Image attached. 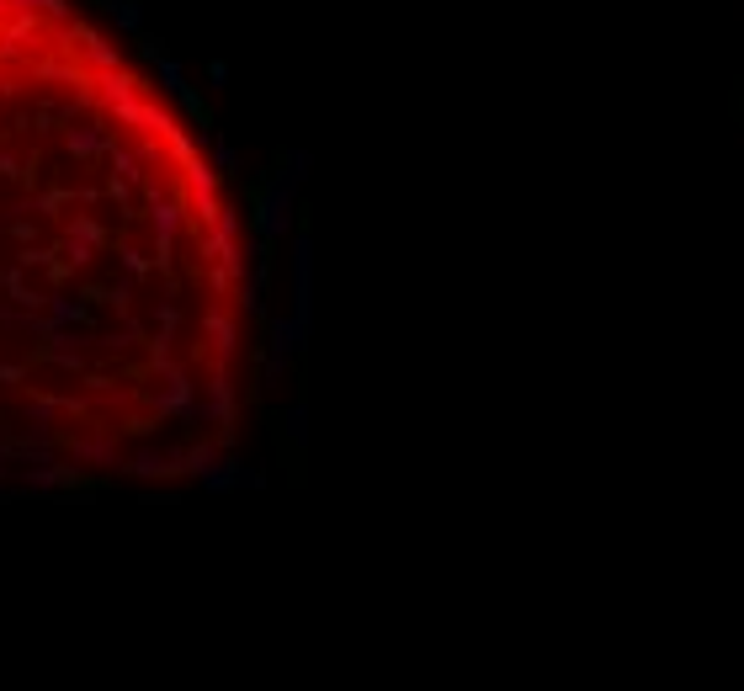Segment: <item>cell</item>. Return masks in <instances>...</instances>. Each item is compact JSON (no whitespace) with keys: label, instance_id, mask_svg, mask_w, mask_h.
Here are the masks:
<instances>
[{"label":"cell","instance_id":"6da1fadb","mask_svg":"<svg viewBox=\"0 0 744 691\" xmlns=\"http://www.w3.org/2000/svg\"><path fill=\"white\" fill-rule=\"evenodd\" d=\"M287 208H293V176L277 181V187H266V197H261V229L266 234H282L287 229Z\"/></svg>","mask_w":744,"mask_h":691},{"label":"cell","instance_id":"7a4b0ae2","mask_svg":"<svg viewBox=\"0 0 744 691\" xmlns=\"http://www.w3.org/2000/svg\"><path fill=\"white\" fill-rule=\"evenodd\" d=\"M107 11L117 16V27H123V32H139V27H144V11H139V0H107Z\"/></svg>","mask_w":744,"mask_h":691},{"label":"cell","instance_id":"3957f363","mask_svg":"<svg viewBox=\"0 0 744 691\" xmlns=\"http://www.w3.org/2000/svg\"><path fill=\"white\" fill-rule=\"evenodd\" d=\"M160 86L171 91V96H181V91H186V70H181L176 59H160Z\"/></svg>","mask_w":744,"mask_h":691},{"label":"cell","instance_id":"277c9868","mask_svg":"<svg viewBox=\"0 0 744 691\" xmlns=\"http://www.w3.org/2000/svg\"><path fill=\"white\" fill-rule=\"evenodd\" d=\"M70 149H75V155H91V149H101V139H96L91 128H75L70 133Z\"/></svg>","mask_w":744,"mask_h":691},{"label":"cell","instance_id":"5b68a950","mask_svg":"<svg viewBox=\"0 0 744 691\" xmlns=\"http://www.w3.org/2000/svg\"><path fill=\"white\" fill-rule=\"evenodd\" d=\"M213 160H218V165H224V171H240V155H234V149H229V144H218V149H213Z\"/></svg>","mask_w":744,"mask_h":691},{"label":"cell","instance_id":"8992f818","mask_svg":"<svg viewBox=\"0 0 744 691\" xmlns=\"http://www.w3.org/2000/svg\"><path fill=\"white\" fill-rule=\"evenodd\" d=\"M208 80H213V86H224V80H229V64L213 59V64H208Z\"/></svg>","mask_w":744,"mask_h":691}]
</instances>
